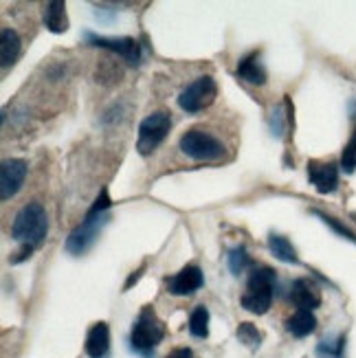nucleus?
I'll return each mask as SVG.
<instances>
[{"mask_svg":"<svg viewBox=\"0 0 356 358\" xmlns=\"http://www.w3.org/2000/svg\"><path fill=\"white\" fill-rule=\"evenodd\" d=\"M308 180L323 196L334 194L339 187V167L332 161H308Z\"/></svg>","mask_w":356,"mask_h":358,"instance_id":"9d476101","label":"nucleus"},{"mask_svg":"<svg viewBox=\"0 0 356 358\" xmlns=\"http://www.w3.org/2000/svg\"><path fill=\"white\" fill-rule=\"evenodd\" d=\"M86 354L90 358H108L111 356V328L106 321L95 323L86 334Z\"/></svg>","mask_w":356,"mask_h":358,"instance_id":"ddd939ff","label":"nucleus"},{"mask_svg":"<svg viewBox=\"0 0 356 358\" xmlns=\"http://www.w3.org/2000/svg\"><path fill=\"white\" fill-rule=\"evenodd\" d=\"M290 301L297 306V310H313L321 306V292L311 282V279H295L290 286Z\"/></svg>","mask_w":356,"mask_h":358,"instance_id":"f8f14e48","label":"nucleus"},{"mask_svg":"<svg viewBox=\"0 0 356 358\" xmlns=\"http://www.w3.org/2000/svg\"><path fill=\"white\" fill-rule=\"evenodd\" d=\"M238 338H240V343H244L246 348H251V350H257L262 345V332L255 328L253 323H240V328H238Z\"/></svg>","mask_w":356,"mask_h":358,"instance_id":"412c9836","label":"nucleus"},{"mask_svg":"<svg viewBox=\"0 0 356 358\" xmlns=\"http://www.w3.org/2000/svg\"><path fill=\"white\" fill-rule=\"evenodd\" d=\"M227 264H229V271L231 273L240 275V273H244L246 268L251 266V257H249V253H246L244 246H236V248H231V251H229Z\"/></svg>","mask_w":356,"mask_h":358,"instance_id":"aec40b11","label":"nucleus"},{"mask_svg":"<svg viewBox=\"0 0 356 358\" xmlns=\"http://www.w3.org/2000/svg\"><path fill=\"white\" fill-rule=\"evenodd\" d=\"M284 117L286 115H282L280 108H275L273 117H271V130H273V136H277V138H282V134H284Z\"/></svg>","mask_w":356,"mask_h":358,"instance_id":"393cba45","label":"nucleus"},{"mask_svg":"<svg viewBox=\"0 0 356 358\" xmlns=\"http://www.w3.org/2000/svg\"><path fill=\"white\" fill-rule=\"evenodd\" d=\"M108 220H111L108 211H92V209H88V213H86V217L82 220V224H77L71 231V236L66 238L64 251L69 255H75V257L84 255L88 248L95 244L99 231L108 224Z\"/></svg>","mask_w":356,"mask_h":358,"instance_id":"20e7f679","label":"nucleus"},{"mask_svg":"<svg viewBox=\"0 0 356 358\" xmlns=\"http://www.w3.org/2000/svg\"><path fill=\"white\" fill-rule=\"evenodd\" d=\"M165 338V325L157 317L152 306H143L138 317L134 319L132 332H130V348L141 354V356H152L157 345Z\"/></svg>","mask_w":356,"mask_h":358,"instance_id":"7ed1b4c3","label":"nucleus"},{"mask_svg":"<svg viewBox=\"0 0 356 358\" xmlns=\"http://www.w3.org/2000/svg\"><path fill=\"white\" fill-rule=\"evenodd\" d=\"M29 174V165L22 159H7L0 167V198L11 200L22 189L24 178Z\"/></svg>","mask_w":356,"mask_h":358,"instance_id":"1a4fd4ad","label":"nucleus"},{"mask_svg":"<svg viewBox=\"0 0 356 358\" xmlns=\"http://www.w3.org/2000/svg\"><path fill=\"white\" fill-rule=\"evenodd\" d=\"M286 330L295 338L311 336L317 330V317H315V313H311V310H297L295 315L288 317Z\"/></svg>","mask_w":356,"mask_h":358,"instance_id":"f3484780","label":"nucleus"},{"mask_svg":"<svg viewBox=\"0 0 356 358\" xmlns=\"http://www.w3.org/2000/svg\"><path fill=\"white\" fill-rule=\"evenodd\" d=\"M343 345H346V338L339 336L336 341H321L319 348H317V354L321 358H341L343 356Z\"/></svg>","mask_w":356,"mask_h":358,"instance_id":"5701e85b","label":"nucleus"},{"mask_svg":"<svg viewBox=\"0 0 356 358\" xmlns=\"http://www.w3.org/2000/svg\"><path fill=\"white\" fill-rule=\"evenodd\" d=\"M352 217H354V220H356V213H354V215H352Z\"/></svg>","mask_w":356,"mask_h":358,"instance_id":"cd10ccee","label":"nucleus"},{"mask_svg":"<svg viewBox=\"0 0 356 358\" xmlns=\"http://www.w3.org/2000/svg\"><path fill=\"white\" fill-rule=\"evenodd\" d=\"M341 169L346 174H354L356 172V128L350 136V141L346 143L343 148V154H341Z\"/></svg>","mask_w":356,"mask_h":358,"instance_id":"4be33fe9","label":"nucleus"},{"mask_svg":"<svg viewBox=\"0 0 356 358\" xmlns=\"http://www.w3.org/2000/svg\"><path fill=\"white\" fill-rule=\"evenodd\" d=\"M169 128H172V117H169V113L157 110V113L148 115L141 121V126H138V141H136L138 154H143V157L152 154L165 141V136L169 134Z\"/></svg>","mask_w":356,"mask_h":358,"instance_id":"423d86ee","label":"nucleus"},{"mask_svg":"<svg viewBox=\"0 0 356 358\" xmlns=\"http://www.w3.org/2000/svg\"><path fill=\"white\" fill-rule=\"evenodd\" d=\"M46 231H49V217L40 202H29L13 217L11 238L27 248H36L44 242Z\"/></svg>","mask_w":356,"mask_h":358,"instance_id":"f257e3e1","label":"nucleus"},{"mask_svg":"<svg viewBox=\"0 0 356 358\" xmlns=\"http://www.w3.org/2000/svg\"><path fill=\"white\" fill-rule=\"evenodd\" d=\"M313 213L319 217V220H321L323 224H328L332 231H336L341 238H346V240H350V242H354V244H356V236H354V233H352L348 227H343L341 222H339L336 217H332V215H326V213H321V211H317V209H313Z\"/></svg>","mask_w":356,"mask_h":358,"instance_id":"b1692460","label":"nucleus"},{"mask_svg":"<svg viewBox=\"0 0 356 358\" xmlns=\"http://www.w3.org/2000/svg\"><path fill=\"white\" fill-rule=\"evenodd\" d=\"M22 53V40L18 31L5 27L0 31V62H3V73H7Z\"/></svg>","mask_w":356,"mask_h":358,"instance_id":"2eb2a0df","label":"nucleus"},{"mask_svg":"<svg viewBox=\"0 0 356 358\" xmlns=\"http://www.w3.org/2000/svg\"><path fill=\"white\" fill-rule=\"evenodd\" d=\"M266 244H269L271 255H275V259H280L284 264H299L295 246H292V242L288 238L280 236V233H271Z\"/></svg>","mask_w":356,"mask_h":358,"instance_id":"a211bd4d","label":"nucleus"},{"mask_svg":"<svg viewBox=\"0 0 356 358\" xmlns=\"http://www.w3.org/2000/svg\"><path fill=\"white\" fill-rule=\"evenodd\" d=\"M143 271H145V264H143L141 268H138V271H134V273H132V275L128 277V282H126V290H130V286L138 282V277H141V273H143Z\"/></svg>","mask_w":356,"mask_h":358,"instance_id":"bb28decb","label":"nucleus"},{"mask_svg":"<svg viewBox=\"0 0 356 358\" xmlns=\"http://www.w3.org/2000/svg\"><path fill=\"white\" fill-rule=\"evenodd\" d=\"M42 20H44V27L49 29L51 34H64V31H69L66 3H62V0L46 3L44 11H42Z\"/></svg>","mask_w":356,"mask_h":358,"instance_id":"dca6fc26","label":"nucleus"},{"mask_svg":"<svg viewBox=\"0 0 356 358\" xmlns=\"http://www.w3.org/2000/svg\"><path fill=\"white\" fill-rule=\"evenodd\" d=\"M277 282V273L271 266H257L249 282L246 292L242 294V308L251 315H266L273 303V290Z\"/></svg>","mask_w":356,"mask_h":358,"instance_id":"f03ea898","label":"nucleus"},{"mask_svg":"<svg viewBox=\"0 0 356 358\" xmlns=\"http://www.w3.org/2000/svg\"><path fill=\"white\" fill-rule=\"evenodd\" d=\"M203 284H205L203 271L196 264H187V266H183L176 275L167 279V292L176 294V297H190V294L203 288Z\"/></svg>","mask_w":356,"mask_h":358,"instance_id":"9b49d317","label":"nucleus"},{"mask_svg":"<svg viewBox=\"0 0 356 358\" xmlns=\"http://www.w3.org/2000/svg\"><path fill=\"white\" fill-rule=\"evenodd\" d=\"M178 148L185 157H190L194 161H205V163H213L220 161L225 157V145L220 138H215L213 134L192 128L187 130L178 141Z\"/></svg>","mask_w":356,"mask_h":358,"instance_id":"39448f33","label":"nucleus"},{"mask_svg":"<svg viewBox=\"0 0 356 358\" xmlns=\"http://www.w3.org/2000/svg\"><path fill=\"white\" fill-rule=\"evenodd\" d=\"M190 332L196 338H207L209 336V310L205 306L194 308V313L190 317Z\"/></svg>","mask_w":356,"mask_h":358,"instance_id":"6ab92c4d","label":"nucleus"},{"mask_svg":"<svg viewBox=\"0 0 356 358\" xmlns=\"http://www.w3.org/2000/svg\"><path fill=\"white\" fill-rule=\"evenodd\" d=\"M236 75L240 77V80L249 82L253 86H264L266 84V69L264 64H262L259 59V53L257 51H251L249 55H244L240 62H238V71Z\"/></svg>","mask_w":356,"mask_h":358,"instance_id":"4468645a","label":"nucleus"},{"mask_svg":"<svg viewBox=\"0 0 356 358\" xmlns=\"http://www.w3.org/2000/svg\"><path fill=\"white\" fill-rule=\"evenodd\" d=\"M167 358H194V352L190 348H176L167 354Z\"/></svg>","mask_w":356,"mask_h":358,"instance_id":"a878e982","label":"nucleus"},{"mask_svg":"<svg viewBox=\"0 0 356 358\" xmlns=\"http://www.w3.org/2000/svg\"><path fill=\"white\" fill-rule=\"evenodd\" d=\"M84 40L88 46H97V49H104V51H111V53L119 55L121 59H126L130 66H138L143 62L141 44H138L134 38H106V36L92 34V31H86Z\"/></svg>","mask_w":356,"mask_h":358,"instance_id":"6e6552de","label":"nucleus"},{"mask_svg":"<svg viewBox=\"0 0 356 358\" xmlns=\"http://www.w3.org/2000/svg\"><path fill=\"white\" fill-rule=\"evenodd\" d=\"M215 97H218V84H215L211 75H203L180 92L178 106H180V110L196 115L200 110H205V108H209L215 101Z\"/></svg>","mask_w":356,"mask_h":358,"instance_id":"0eeeda50","label":"nucleus"}]
</instances>
